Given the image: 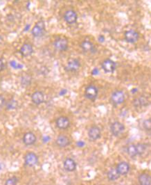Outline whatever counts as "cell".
<instances>
[{"label":"cell","mask_w":151,"mask_h":185,"mask_svg":"<svg viewBox=\"0 0 151 185\" xmlns=\"http://www.w3.org/2000/svg\"><path fill=\"white\" fill-rule=\"evenodd\" d=\"M125 100V94L121 90H117L112 93L111 101L114 105H119L122 104Z\"/></svg>","instance_id":"6da1fadb"},{"label":"cell","mask_w":151,"mask_h":185,"mask_svg":"<svg viewBox=\"0 0 151 185\" xmlns=\"http://www.w3.org/2000/svg\"><path fill=\"white\" fill-rule=\"evenodd\" d=\"M98 88L94 85H89L85 88V95L90 100H95L98 95Z\"/></svg>","instance_id":"7a4b0ae2"},{"label":"cell","mask_w":151,"mask_h":185,"mask_svg":"<svg viewBox=\"0 0 151 185\" xmlns=\"http://www.w3.org/2000/svg\"><path fill=\"white\" fill-rule=\"evenodd\" d=\"M54 48L57 50L59 51H65L68 48V41L65 38L60 37L58 38L56 40L54 41Z\"/></svg>","instance_id":"3957f363"},{"label":"cell","mask_w":151,"mask_h":185,"mask_svg":"<svg viewBox=\"0 0 151 185\" xmlns=\"http://www.w3.org/2000/svg\"><path fill=\"white\" fill-rule=\"evenodd\" d=\"M24 161H25L26 166L32 167L38 164V157L37 154L34 153H29L26 154L25 157H24Z\"/></svg>","instance_id":"277c9868"},{"label":"cell","mask_w":151,"mask_h":185,"mask_svg":"<svg viewBox=\"0 0 151 185\" xmlns=\"http://www.w3.org/2000/svg\"><path fill=\"white\" fill-rule=\"evenodd\" d=\"M81 66L80 61L76 59H70L68 61L67 65L65 66V70L68 72H75L78 70Z\"/></svg>","instance_id":"5b68a950"},{"label":"cell","mask_w":151,"mask_h":185,"mask_svg":"<svg viewBox=\"0 0 151 185\" xmlns=\"http://www.w3.org/2000/svg\"><path fill=\"white\" fill-rule=\"evenodd\" d=\"M45 23L43 21H39L34 26L31 31V34L34 37H40L42 36L44 31H45Z\"/></svg>","instance_id":"8992f818"},{"label":"cell","mask_w":151,"mask_h":185,"mask_svg":"<svg viewBox=\"0 0 151 185\" xmlns=\"http://www.w3.org/2000/svg\"><path fill=\"white\" fill-rule=\"evenodd\" d=\"M111 132L114 136H119L121 134H122L125 129V127L122 123L116 121L112 124L111 125Z\"/></svg>","instance_id":"52a82bcc"},{"label":"cell","mask_w":151,"mask_h":185,"mask_svg":"<svg viewBox=\"0 0 151 185\" xmlns=\"http://www.w3.org/2000/svg\"><path fill=\"white\" fill-rule=\"evenodd\" d=\"M102 68L103 70L108 73H112L114 71L116 68V63L112 60L106 59L102 63Z\"/></svg>","instance_id":"ba28073f"},{"label":"cell","mask_w":151,"mask_h":185,"mask_svg":"<svg viewBox=\"0 0 151 185\" xmlns=\"http://www.w3.org/2000/svg\"><path fill=\"white\" fill-rule=\"evenodd\" d=\"M139 35L138 32H137L134 30H129L125 33V39L127 42L130 43H136L139 39Z\"/></svg>","instance_id":"9c48e42d"},{"label":"cell","mask_w":151,"mask_h":185,"mask_svg":"<svg viewBox=\"0 0 151 185\" xmlns=\"http://www.w3.org/2000/svg\"><path fill=\"white\" fill-rule=\"evenodd\" d=\"M78 16L76 13L72 10H69L67 11H66L64 15V19L67 22L68 24H72L76 23L77 21Z\"/></svg>","instance_id":"30bf717a"},{"label":"cell","mask_w":151,"mask_h":185,"mask_svg":"<svg viewBox=\"0 0 151 185\" xmlns=\"http://www.w3.org/2000/svg\"><path fill=\"white\" fill-rule=\"evenodd\" d=\"M89 139L92 141H96L101 137V129L97 126H92L88 132Z\"/></svg>","instance_id":"8fae6325"},{"label":"cell","mask_w":151,"mask_h":185,"mask_svg":"<svg viewBox=\"0 0 151 185\" xmlns=\"http://www.w3.org/2000/svg\"><path fill=\"white\" fill-rule=\"evenodd\" d=\"M31 100L33 103L39 105L45 102V95L41 91H35L31 95Z\"/></svg>","instance_id":"7c38bea8"},{"label":"cell","mask_w":151,"mask_h":185,"mask_svg":"<svg viewBox=\"0 0 151 185\" xmlns=\"http://www.w3.org/2000/svg\"><path fill=\"white\" fill-rule=\"evenodd\" d=\"M36 141V137L32 132H27L23 137V142L26 145H31Z\"/></svg>","instance_id":"4fadbf2b"},{"label":"cell","mask_w":151,"mask_h":185,"mask_svg":"<svg viewBox=\"0 0 151 185\" xmlns=\"http://www.w3.org/2000/svg\"><path fill=\"white\" fill-rule=\"evenodd\" d=\"M70 125V120L67 117L61 116L58 118L56 120V125L58 128L61 129H65L69 128Z\"/></svg>","instance_id":"5bb4252c"},{"label":"cell","mask_w":151,"mask_h":185,"mask_svg":"<svg viewBox=\"0 0 151 185\" xmlns=\"http://www.w3.org/2000/svg\"><path fill=\"white\" fill-rule=\"evenodd\" d=\"M117 170L119 173L120 175H125L126 174H128L129 170H130V166H129L127 162H120L117 165Z\"/></svg>","instance_id":"9a60e30c"},{"label":"cell","mask_w":151,"mask_h":185,"mask_svg":"<svg viewBox=\"0 0 151 185\" xmlns=\"http://www.w3.org/2000/svg\"><path fill=\"white\" fill-rule=\"evenodd\" d=\"M33 52H34V48L29 43H24L20 49V53L24 57L31 56Z\"/></svg>","instance_id":"2e32d148"},{"label":"cell","mask_w":151,"mask_h":185,"mask_svg":"<svg viewBox=\"0 0 151 185\" xmlns=\"http://www.w3.org/2000/svg\"><path fill=\"white\" fill-rule=\"evenodd\" d=\"M64 168L66 170L69 172H72L76 168V163L74 159L71 158H67L64 162Z\"/></svg>","instance_id":"e0dca14e"},{"label":"cell","mask_w":151,"mask_h":185,"mask_svg":"<svg viewBox=\"0 0 151 185\" xmlns=\"http://www.w3.org/2000/svg\"><path fill=\"white\" fill-rule=\"evenodd\" d=\"M56 144L60 148H65L70 144V141L65 135H60L56 139Z\"/></svg>","instance_id":"ac0fdd59"},{"label":"cell","mask_w":151,"mask_h":185,"mask_svg":"<svg viewBox=\"0 0 151 185\" xmlns=\"http://www.w3.org/2000/svg\"><path fill=\"white\" fill-rule=\"evenodd\" d=\"M138 179L140 185H151V176L148 174H141L139 176Z\"/></svg>","instance_id":"d6986e66"},{"label":"cell","mask_w":151,"mask_h":185,"mask_svg":"<svg viewBox=\"0 0 151 185\" xmlns=\"http://www.w3.org/2000/svg\"><path fill=\"white\" fill-rule=\"evenodd\" d=\"M120 175L118 173L117 169L114 168H112L111 170H109L108 173V178L109 181H115L119 178Z\"/></svg>","instance_id":"ffe728a7"},{"label":"cell","mask_w":151,"mask_h":185,"mask_svg":"<svg viewBox=\"0 0 151 185\" xmlns=\"http://www.w3.org/2000/svg\"><path fill=\"white\" fill-rule=\"evenodd\" d=\"M81 48L85 52H93L94 49V45L88 40H85L81 43Z\"/></svg>","instance_id":"44dd1931"},{"label":"cell","mask_w":151,"mask_h":185,"mask_svg":"<svg viewBox=\"0 0 151 185\" xmlns=\"http://www.w3.org/2000/svg\"><path fill=\"white\" fill-rule=\"evenodd\" d=\"M148 104V101L146 98L144 97H141L139 98H137L134 100V105L137 107L146 106Z\"/></svg>","instance_id":"7402d4cb"},{"label":"cell","mask_w":151,"mask_h":185,"mask_svg":"<svg viewBox=\"0 0 151 185\" xmlns=\"http://www.w3.org/2000/svg\"><path fill=\"white\" fill-rule=\"evenodd\" d=\"M127 153L128 154V155L130 156L131 157H134L137 155H138L136 145H130L128 146Z\"/></svg>","instance_id":"603a6c76"},{"label":"cell","mask_w":151,"mask_h":185,"mask_svg":"<svg viewBox=\"0 0 151 185\" xmlns=\"http://www.w3.org/2000/svg\"><path fill=\"white\" fill-rule=\"evenodd\" d=\"M6 107L8 110L15 109L18 107V102L12 99V100H10L9 102H7L6 103Z\"/></svg>","instance_id":"cb8c5ba5"},{"label":"cell","mask_w":151,"mask_h":185,"mask_svg":"<svg viewBox=\"0 0 151 185\" xmlns=\"http://www.w3.org/2000/svg\"><path fill=\"white\" fill-rule=\"evenodd\" d=\"M18 182V178H16V177L13 176L7 179L6 181V183H5V185H17Z\"/></svg>","instance_id":"d4e9b609"},{"label":"cell","mask_w":151,"mask_h":185,"mask_svg":"<svg viewBox=\"0 0 151 185\" xmlns=\"http://www.w3.org/2000/svg\"><path fill=\"white\" fill-rule=\"evenodd\" d=\"M137 146V153H138L139 155H141L143 153H144L145 150V145L144 144H142V143H139V144L136 145Z\"/></svg>","instance_id":"484cf974"},{"label":"cell","mask_w":151,"mask_h":185,"mask_svg":"<svg viewBox=\"0 0 151 185\" xmlns=\"http://www.w3.org/2000/svg\"><path fill=\"white\" fill-rule=\"evenodd\" d=\"M143 125L145 129H146L147 131L151 130V119H147L145 120L143 123Z\"/></svg>","instance_id":"4316f807"},{"label":"cell","mask_w":151,"mask_h":185,"mask_svg":"<svg viewBox=\"0 0 151 185\" xmlns=\"http://www.w3.org/2000/svg\"><path fill=\"white\" fill-rule=\"evenodd\" d=\"M5 104H6V100H5V99L3 96L0 95V109L2 108Z\"/></svg>","instance_id":"83f0119b"},{"label":"cell","mask_w":151,"mask_h":185,"mask_svg":"<svg viewBox=\"0 0 151 185\" xmlns=\"http://www.w3.org/2000/svg\"><path fill=\"white\" fill-rule=\"evenodd\" d=\"M4 64L3 61L0 59V72L4 70Z\"/></svg>","instance_id":"f1b7e54d"},{"label":"cell","mask_w":151,"mask_h":185,"mask_svg":"<svg viewBox=\"0 0 151 185\" xmlns=\"http://www.w3.org/2000/svg\"><path fill=\"white\" fill-rule=\"evenodd\" d=\"M104 40H105V38H104L103 36H100L99 38H98V40H99V42H101V43H103Z\"/></svg>","instance_id":"f546056e"},{"label":"cell","mask_w":151,"mask_h":185,"mask_svg":"<svg viewBox=\"0 0 151 185\" xmlns=\"http://www.w3.org/2000/svg\"><path fill=\"white\" fill-rule=\"evenodd\" d=\"M77 145L79 146V147H83V146L84 145V143L82 141H79L77 143Z\"/></svg>","instance_id":"4dcf8cb0"},{"label":"cell","mask_w":151,"mask_h":185,"mask_svg":"<svg viewBox=\"0 0 151 185\" xmlns=\"http://www.w3.org/2000/svg\"><path fill=\"white\" fill-rule=\"evenodd\" d=\"M2 41H3V38H2V37L0 36V44L2 43Z\"/></svg>","instance_id":"1f68e13d"},{"label":"cell","mask_w":151,"mask_h":185,"mask_svg":"<svg viewBox=\"0 0 151 185\" xmlns=\"http://www.w3.org/2000/svg\"><path fill=\"white\" fill-rule=\"evenodd\" d=\"M1 169H2V165L0 164V170H1Z\"/></svg>","instance_id":"d6a6232c"}]
</instances>
